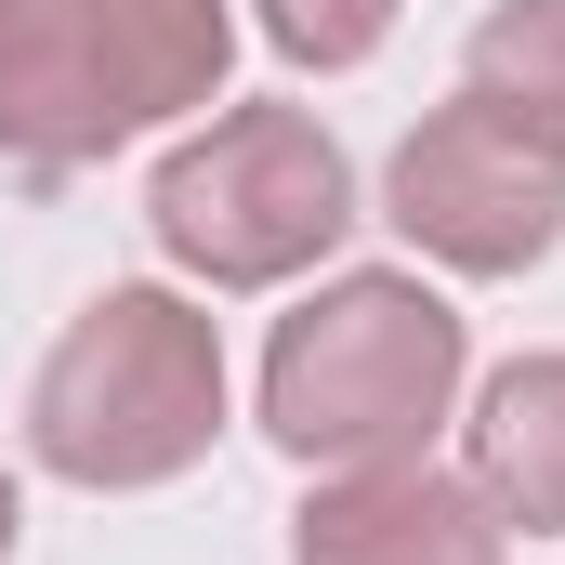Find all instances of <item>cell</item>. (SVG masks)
I'll use <instances>...</instances> for the list:
<instances>
[{"instance_id": "cell-1", "label": "cell", "mask_w": 565, "mask_h": 565, "mask_svg": "<svg viewBox=\"0 0 565 565\" xmlns=\"http://www.w3.org/2000/svg\"><path fill=\"white\" fill-rule=\"evenodd\" d=\"M460 316L447 289L355 264L264 342V434L302 473H369V460H422L434 422L460 408Z\"/></svg>"}, {"instance_id": "cell-2", "label": "cell", "mask_w": 565, "mask_h": 565, "mask_svg": "<svg viewBox=\"0 0 565 565\" xmlns=\"http://www.w3.org/2000/svg\"><path fill=\"white\" fill-rule=\"evenodd\" d=\"M224 434V329L184 289H106L66 316V342L26 382V447L66 487H171Z\"/></svg>"}, {"instance_id": "cell-3", "label": "cell", "mask_w": 565, "mask_h": 565, "mask_svg": "<svg viewBox=\"0 0 565 565\" xmlns=\"http://www.w3.org/2000/svg\"><path fill=\"white\" fill-rule=\"evenodd\" d=\"M237 13L224 0H13L0 13V158L79 171L224 93Z\"/></svg>"}, {"instance_id": "cell-4", "label": "cell", "mask_w": 565, "mask_h": 565, "mask_svg": "<svg viewBox=\"0 0 565 565\" xmlns=\"http://www.w3.org/2000/svg\"><path fill=\"white\" fill-rule=\"evenodd\" d=\"M145 224L184 277L211 289H289L355 237V158L329 145L316 106H224L198 145L158 158Z\"/></svg>"}, {"instance_id": "cell-5", "label": "cell", "mask_w": 565, "mask_h": 565, "mask_svg": "<svg viewBox=\"0 0 565 565\" xmlns=\"http://www.w3.org/2000/svg\"><path fill=\"white\" fill-rule=\"evenodd\" d=\"M382 211L447 277H526V264L565 250V145H540L526 119H500V106L460 93V106H434L422 132L395 145Z\"/></svg>"}, {"instance_id": "cell-6", "label": "cell", "mask_w": 565, "mask_h": 565, "mask_svg": "<svg viewBox=\"0 0 565 565\" xmlns=\"http://www.w3.org/2000/svg\"><path fill=\"white\" fill-rule=\"evenodd\" d=\"M289 565H513V526L487 513L473 473L447 460H369V473H329L289 526Z\"/></svg>"}, {"instance_id": "cell-7", "label": "cell", "mask_w": 565, "mask_h": 565, "mask_svg": "<svg viewBox=\"0 0 565 565\" xmlns=\"http://www.w3.org/2000/svg\"><path fill=\"white\" fill-rule=\"evenodd\" d=\"M473 487L500 526L565 540V355H513L473 395Z\"/></svg>"}, {"instance_id": "cell-8", "label": "cell", "mask_w": 565, "mask_h": 565, "mask_svg": "<svg viewBox=\"0 0 565 565\" xmlns=\"http://www.w3.org/2000/svg\"><path fill=\"white\" fill-rule=\"evenodd\" d=\"M460 93L526 119L540 145H565V0H487V26L460 53Z\"/></svg>"}, {"instance_id": "cell-9", "label": "cell", "mask_w": 565, "mask_h": 565, "mask_svg": "<svg viewBox=\"0 0 565 565\" xmlns=\"http://www.w3.org/2000/svg\"><path fill=\"white\" fill-rule=\"evenodd\" d=\"M250 13H264V40H277L289 66H316V79H342V66H369L395 40V0H250Z\"/></svg>"}, {"instance_id": "cell-10", "label": "cell", "mask_w": 565, "mask_h": 565, "mask_svg": "<svg viewBox=\"0 0 565 565\" xmlns=\"http://www.w3.org/2000/svg\"><path fill=\"white\" fill-rule=\"evenodd\" d=\"M13 526H26V500H13V473H0V565H13Z\"/></svg>"}, {"instance_id": "cell-11", "label": "cell", "mask_w": 565, "mask_h": 565, "mask_svg": "<svg viewBox=\"0 0 565 565\" xmlns=\"http://www.w3.org/2000/svg\"><path fill=\"white\" fill-rule=\"evenodd\" d=\"M0 13H13V0H0Z\"/></svg>"}]
</instances>
